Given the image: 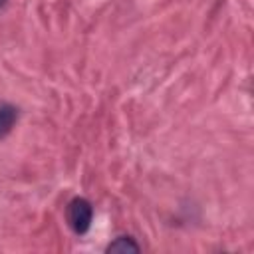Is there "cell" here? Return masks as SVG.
I'll return each mask as SVG.
<instances>
[{
  "label": "cell",
  "mask_w": 254,
  "mask_h": 254,
  "mask_svg": "<svg viewBox=\"0 0 254 254\" xmlns=\"http://www.w3.org/2000/svg\"><path fill=\"white\" fill-rule=\"evenodd\" d=\"M18 121V109L14 105H0V139L6 137Z\"/></svg>",
  "instance_id": "cell-2"
},
{
  "label": "cell",
  "mask_w": 254,
  "mask_h": 254,
  "mask_svg": "<svg viewBox=\"0 0 254 254\" xmlns=\"http://www.w3.org/2000/svg\"><path fill=\"white\" fill-rule=\"evenodd\" d=\"M65 218H67V224L69 228L75 232V234H85L91 226V220H93V206L87 198L83 196H75L69 200L67 208H65Z\"/></svg>",
  "instance_id": "cell-1"
},
{
  "label": "cell",
  "mask_w": 254,
  "mask_h": 254,
  "mask_svg": "<svg viewBox=\"0 0 254 254\" xmlns=\"http://www.w3.org/2000/svg\"><path fill=\"white\" fill-rule=\"evenodd\" d=\"M6 2H8V0H0V8H2V6L6 4Z\"/></svg>",
  "instance_id": "cell-4"
},
{
  "label": "cell",
  "mask_w": 254,
  "mask_h": 254,
  "mask_svg": "<svg viewBox=\"0 0 254 254\" xmlns=\"http://www.w3.org/2000/svg\"><path fill=\"white\" fill-rule=\"evenodd\" d=\"M139 250H141V246L131 236H117L107 246V252H121V254H125V252H139Z\"/></svg>",
  "instance_id": "cell-3"
}]
</instances>
